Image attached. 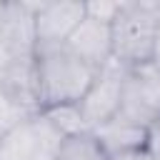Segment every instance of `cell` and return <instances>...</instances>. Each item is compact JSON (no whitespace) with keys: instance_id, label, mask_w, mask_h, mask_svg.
Here are the masks:
<instances>
[{"instance_id":"obj_3","label":"cell","mask_w":160,"mask_h":160,"mask_svg":"<svg viewBox=\"0 0 160 160\" xmlns=\"http://www.w3.org/2000/svg\"><path fill=\"white\" fill-rule=\"evenodd\" d=\"M62 140L48 115L35 112L0 138V160H58Z\"/></svg>"},{"instance_id":"obj_6","label":"cell","mask_w":160,"mask_h":160,"mask_svg":"<svg viewBox=\"0 0 160 160\" xmlns=\"http://www.w3.org/2000/svg\"><path fill=\"white\" fill-rule=\"evenodd\" d=\"M38 5L40 2H2V18H0L2 60H32Z\"/></svg>"},{"instance_id":"obj_7","label":"cell","mask_w":160,"mask_h":160,"mask_svg":"<svg viewBox=\"0 0 160 160\" xmlns=\"http://www.w3.org/2000/svg\"><path fill=\"white\" fill-rule=\"evenodd\" d=\"M85 15V2L80 0L40 2L35 10V48L65 45Z\"/></svg>"},{"instance_id":"obj_11","label":"cell","mask_w":160,"mask_h":160,"mask_svg":"<svg viewBox=\"0 0 160 160\" xmlns=\"http://www.w3.org/2000/svg\"><path fill=\"white\" fill-rule=\"evenodd\" d=\"M35 112L38 110L28 100H22L20 95H15L10 88H5L0 82V138L5 132H10L12 128H18L20 122H25Z\"/></svg>"},{"instance_id":"obj_13","label":"cell","mask_w":160,"mask_h":160,"mask_svg":"<svg viewBox=\"0 0 160 160\" xmlns=\"http://www.w3.org/2000/svg\"><path fill=\"white\" fill-rule=\"evenodd\" d=\"M122 2H105V0H90L85 2V12L95 20H102V22H112L120 12Z\"/></svg>"},{"instance_id":"obj_9","label":"cell","mask_w":160,"mask_h":160,"mask_svg":"<svg viewBox=\"0 0 160 160\" xmlns=\"http://www.w3.org/2000/svg\"><path fill=\"white\" fill-rule=\"evenodd\" d=\"M92 135L100 140V145L105 148V152L112 155H122V152H132V150H145L148 145V128L115 115L112 120L92 128Z\"/></svg>"},{"instance_id":"obj_14","label":"cell","mask_w":160,"mask_h":160,"mask_svg":"<svg viewBox=\"0 0 160 160\" xmlns=\"http://www.w3.org/2000/svg\"><path fill=\"white\" fill-rule=\"evenodd\" d=\"M145 150L155 160H160V122H155V125L148 128V145H145Z\"/></svg>"},{"instance_id":"obj_12","label":"cell","mask_w":160,"mask_h":160,"mask_svg":"<svg viewBox=\"0 0 160 160\" xmlns=\"http://www.w3.org/2000/svg\"><path fill=\"white\" fill-rule=\"evenodd\" d=\"M45 115H48V120H50V122H52V125H55L65 138L90 130V128L85 125L82 112H80V108H78V105H60V108L45 110Z\"/></svg>"},{"instance_id":"obj_16","label":"cell","mask_w":160,"mask_h":160,"mask_svg":"<svg viewBox=\"0 0 160 160\" xmlns=\"http://www.w3.org/2000/svg\"><path fill=\"white\" fill-rule=\"evenodd\" d=\"M150 62L160 70V25H158V32H155V45H152V60Z\"/></svg>"},{"instance_id":"obj_1","label":"cell","mask_w":160,"mask_h":160,"mask_svg":"<svg viewBox=\"0 0 160 160\" xmlns=\"http://www.w3.org/2000/svg\"><path fill=\"white\" fill-rule=\"evenodd\" d=\"M98 70L72 55L65 45L35 48L32 55V95L40 112L78 105L92 85Z\"/></svg>"},{"instance_id":"obj_17","label":"cell","mask_w":160,"mask_h":160,"mask_svg":"<svg viewBox=\"0 0 160 160\" xmlns=\"http://www.w3.org/2000/svg\"><path fill=\"white\" fill-rule=\"evenodd\" d=\"M0 18H2V2H0Z\"/></svg>"},{"instance_id":"obj_10","label":"cell","mask_w":160,"mask_h":160,"mask_svg":"<svg viewBox=\"0 0 160 160\" xmlns=\"http://www.w3.org/2000/svg\"><path fill=\"white\" fill-rule=\"evenodd\" d=\"M58 160H110V155L105 152L100 140L92 135V130H85L62 140Z\"/></svg>"},{"instance_id":"obj_5","label":"cell","mask_w":160,"mask_h":160,"mask_svg":"<svg viewBox=\"0 0 160 160\" xmlns=\"http://www.w3.org/2000/svg\"><path fill=\"white\" fill-rule=\"evenodd\" d=\"M125 72L128 68H122L120 62H108L102 70H98L92 85L88 88V92L82 95V100L78 102L85 125L92 130L108 120H112L120 112V100H122V82H125Z\"/></svg>"},{"instance_id":"obj_8","label":"cell","mask_w":160,"mask_h":160,"mask_svg":"<svg viewBox=\"0 0 160 160\" xmlns=\"http://www.w3.org/2000/svg\"><path fill=\"white\" fill-rule=\"evenodd\" d=\"M65 48L78 55L82 62H88L95 70H102L108 62H112V32L110 22L95 20L90 15L82 18V22L75 28V32L68 38Z\"/></svg>"},{"instance_id":"obj_2","label":"cell","mask_w":160,"mask_h":160,"mask_svg":"<svg viewBox=\"0 0 160 160\" xmlns=\"http://www.w3.org/2000/svg\"><path fill=\"white\" fill-rule=\"evenodd\" d=\"M158 25L160 18L155 2H122L118 18L110 22L112 60L128 70L150 62Z\"/></svg>"},{"instance_id":"obj_15","label":"cell","mask_w":160,"mask_h":160,"mask_svg":"<svg viewBox=\"0 0 160 160\" xmlns=\"http://www.w3.org/2000/svg\"><path fill=\"white\" fill-rule=\"evenodd\" d=\"M110 160H155L148 150H132V152H122V155H112Z\"/></svg>"},{"instance_id":"obj_4","label":"cell","mask_w":160,"mask_h":160,"mask_svg":"<svg viewBox=\"0 0 160 160\" xmlns=\"http://www.w3.org/2000/svg\"><path fill=\"white\" fill-rule=\"evenodd\" d=\"M122 118L150 128L160 122V70L152 62L130 68L122 82L120 112Z\"/></svg>"}]
</instances>
